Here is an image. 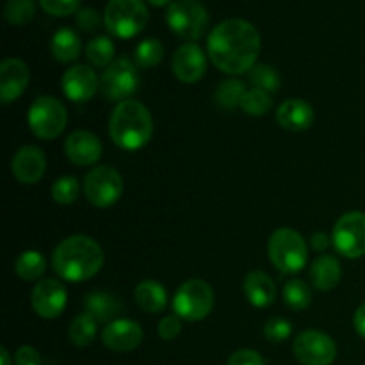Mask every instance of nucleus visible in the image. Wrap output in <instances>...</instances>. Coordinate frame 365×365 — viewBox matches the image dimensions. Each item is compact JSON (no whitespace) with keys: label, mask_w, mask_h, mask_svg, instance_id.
I'll return each instance as SVG.
<instances>
[{"label":"nucleus","mask_w":365,"mask_h":365,"mask_svg":"<svg viewBox=\"0 0 365 365\" xmlns=\"http://www.w3.org/2000/svg\"><path fill=\"white\" fill-rule=\"evenodd\" d=\"M207 50L217 70L228 75H242L255 66L260 53V34L250 21L230 18L210 31Z\"/></svg>","instance_id":"obj_1"},{"label":"nucleus","mask_w":365,"mask_h":365,"mask_svg":"<svg viewBox=\"0 0 365 365\" xmlns=\"http://www.w3.org/2000/svg\"><path fill=\"white\" fill-rule=\"evenodd\" d=\"M103 266V250L88 235L63 239L52 253V269L66 282H84L98 274Z\"/></svg>","instance_id":"obj_2"},{"label":"nucleus","mask_w":365,"mask_h":365,"mask_svg":"<svg viewBox=\"0 0 365 365\" xmlns=\"http://www.w3.org/2000/svg\"><path fill=\"white\" fill-rule=\"evenodd\" d=\"M109 135L121 150H139L153 135V118L148 107L138 100H125L114 107L109 118Z\"/></svg>","instance_id":"obj_3"},{"label":"nucleus","mask_w":365,"mask_h":365,"mask_svg":"<svg viewBox=\"0 0 365 365\" xmlns=\"http://www.w3.org/2000/svg\"><path fill=\"white\" fill-rule=\"evenodd\" d=\"M267 255L278 271L299 273L309 260V246L303 235L292 228H278L267 242Z\"/></svg>","instance_id":"obj_4"},{"label":"nucleus","mask_w":365,"mask_h":365,"mask_svg":"<svg viewBox=\"0 0 365 365\" xmlns=\"http://www.w3.org/2000/svg\"><path fill=\"white\" fill-rule=\"evenodd\" d=\"M148 24V7L143 0H109L103 11V25L113 36L128 39Z\"/></svg>","instance_id":"obj_5"},{"label":"nucleus","mask_w":365,"mask_h":365,"mask_svg":"<svg viewBox=\"0 0 365 365\" xmlns=\"http://www.w3.org/2000/svg\"><path fill=\"white\" fill-rule=\"evenodd\" d=\"M168 27L185 41H196L209 27V13L200 0H175L166 11Z\"/></svg>","instance_id":"obj_6"},{"label":"nucleus","mask_w":365,"mask_h":365,"mask_svg":"<svg viewBox=\"0 0 365 365\" xmlns=\"http://www.w3.org/2000/svg\"><path fill=\"white\" fill-rule=\"evenodd\" d=\"M29 128L32 134L45 141L59 138L68 123V113L63 102L53 96H39L32 102L27 114Z\"/></svg>","instance_id":"obj_7"},{"label":"nucleus","mask_w":365,"mask_h":365,"mask_svg":"<svg viewBox=\"0 0 365 365\" xmlns=\"http://www.w3.org/2000/svg\"><path fill=\"white\" fill-rule=\"evenodd\" d=\"M214 291L205 280L192 278L182 284L173 298V312L180 319L202 321L212 312Z\"/></svg>","instance_id":"obj_8"},{"label":"nucleus","mask_w":365,"mask_h":365,"mask_svg":"<svg viewBox=\"0 0 365 365\" xmlns=\"http://www.w3.org/2000/svg\"><path fill=\"white\" fill-rule=\"evenodd\" d=\"M139 88V71L128 57H118L106 68L100 78V91L109 102H125Z\"/></svg>","instance_id":"obj_9"},{"label":"nucleus","mask_w":365,"mask_h":365,"mask_svg":"<svg viewBox=\"0 0 365 365\" xmlns=\"http://www.w3.org/2000/svg\"><path fill=\"white\" fill-rule=\"evenodd\" d=\"M84 195L98 209L113 207L123 195V178L113 166H96L86 175Z\"/></svg>","instance_id":"obj_10"},{"label":"nucleus","mask_w":365,"mask_h":365,"mask_svg":"<svg viewBox=\"0 0 365 365\" xmlns=\"http://www.w3.org/2000/svg\"><path fill=\"white\" fill-rule=\"evenodd\" d=\"M335 250L346 259H360L365 255V214L351 210L335 223L331 232Z\"/></svg>","instance_id":"obj_11"},{"label":"nucleus","mask_w":365,"mask_h":365,"mask_svg":"<svg viewBox=\"0 0 365 365\" xmlns=\"http://www.w3.org/2000/svg\"><path fill=\"white\" fill-rule=\"evenodd\" d=\"M294 356L303 365H331L337 359V344L319 330H307L296 337Z\"/></svg>","instance_id":"obj_12"},{"label":"nucleus","mask_w":365,"mask_h":365,"mask_svg":"<svg viewBox=\"0 0 365 365\" xmlns=\"http://www.w3.org/2000/svg\"><path fill=\"white\" fill-rule=\"evenodd\" d=\"M68 292L61 282L46 278L36 284L32 289L31 303L34 312L43 319H56L66 309Z\"/></svg>","instance_id":"obj_13"},{"label":"nucleus","mask_w":365,"mask_h":365,"mask_svg":"<svg viewBox=\"0 0 365 365\" xmlns=\"http://www.w3.org/2000/svg\"><path fill=\"white\" fill-rule=\"evenodd\" d=\"M175 77L184 84H195L207 71V57L196 43H184L178 46L171 59Z\"/></svg>","instance_id":"obj_14"},{"label":"nucleus","mask_w":365,"mask_h":365,"mask_svg":"<svg viewBox=\"0 0 365 365\" xmlns=\"http://www.w3.org/2000/svg\"><path fill=\"white\" fill-rule=\"evenodd\" d=\"M11 171L20 184H38L46 171L45 153L38 146H21L11 160Z\"/></svg>","instance_id":"obj_15"},{"label":"nucleus","mask_w":365,"mask_h":365,"mask_svg":"<svg viewBox=\"0 0 365 365\" xmlns=\"http://www.w3.org/2000/svg\"><path fill=\"white\" fill-rule=\"evenodd\" d=\"M100 89L95 70L86 64H75L63 75V91L71 102H88Z\"/></svg>","instance_id":"obj_16"},{"label":"nucleus","mask_w":365,"mask_h":365,"mask_svg":"<svg viewBox=\"0 0 365 365\" xmlns=\"http://www.w3.org/2000/svg\"><path fill=\"white\" fill-rule=\"evenodd\" d=\"M31 81L29 66L21 59L9 57L0 64V100L11 103L20 98Z\"/></svg>","instance_id":"obj_17"},{"label":"nucleus","mask_w":365,"mask_h":365,"mask_svg":"<svg viewBox=\"0 0 365 365\" xmlns=\"http://www.w3.org/2000/svg\"><path fill=\"white\" fill-rule=\"evenodd\" d=\"M102 341L113 351H134L143 342V328L134 319H114L103 328Z\"/></svg>","instance_id":"obj_18"},{"label":"nucleus","mask_w":365,"mask_h":365,"mask_svg":"<svg viewBox=\"0 0 365 365\" xmlns=\"http://www.w3.org/2000/svg\"><path fill=\"white\" fill-rule=\"evenodd\" d=\"M64 153L75 166H91L102 157V143L93 132L75 130L66 138Z\"/></svg>","instance_id":"obj_19"},{"label":"nucleus","mask_w":365,"mask_h":365,"mask_svg":"<svg viewBox=\"0 0 365 365\" xmlns=\"http://www.w3.org/2000/svg\"><path fill=\"white\" fill-rule=\"evenodd\" d=\"M314 120H316V114H314V109L310 107V103H307L305 100H285L277 110L278 125L282 128H285V130H307V128L312 127Z\"/></svg>","instance_id":"obj_20"},{"label":"nucleus","mask_w":365,"mask_h":365,"mask_svg":"<svg viewBox=\"0 0 365 365\" xmlns=\"http://www.w3.org/2000/svg\"><path fill=\"white\" fill-rule=\"evenodd\" d=\"M242 289L248 302L257 309H266L273 305L277 299V287H274L273 278L262 271H252L246 274Z\"/></svg>","instance_id":"obj_21"},{"label":"nucleus","mask_w":365,"mask_h":365,"mask_svg":"<svg viewBox=\"0 0 365 365\" xmlns=\"http://www.w3.org/2000/svg\"><path fill=\"white\" fill-rule=\"evenodd\" d=\"M342 278L341 264L335 257L321 255L310 266V282L319 291H331Z\"/></svg>","instance_id":"obj_22"},{"label":"nucleus","mask_w":365,"mask_h":365,"mask_svg":"<svg viewBox=\"0 0 365 365\" xmlns=\"http://www.w3.org/2000/svg\"><path fill=\"white\" fill-rule=\"evenodd\" d=\"M50 52L53 59L59 63H73L81 57L82 41L81 36L70 27H61L53 32L52 41H50Z\"/></svg>","instance_id":"obj_23"},{"label":"nucleus","mask_w":365,"mask_h":365,"mask_svg":"<svg viewBox=\"0 0 365 365\" xmlns=\"http://www.w3.org/2000/svg\"><path fill=\"white\" fill-rule=\"evenodd\" d=\"M84 307L86 312L91 314L96 321H102L107 324L113 323L123 310V305L116 296L103 291H95L88 294V298L84 299Z\"/></svg>","instance_id":"obj_24"},{"label":"nucleus","mask_w":365,"mask_h":365,"mask_svg":"<svg viewBox=\"0 0 365 365\" xmlns=\"http://www.w3.org/2000/svg\"><path fill=\"white\" fill-rule=\"evenodd\" d=\"M138 305L148 314H160L168 307V292L159 282L143 280L134 291Z\"/></svg>","instance_id":"obj_25"},{"label":"nucleus","mask_w":365,"mask_h":365,"mask_svg":"<svg viewBox=\"0 0 365 365\" xmlns=\"http://www.w3.org/2000/svg\"><path fill=\"white\" fill-rule=\"evenodd\" d=\"M45 257L39 252H34V250L21 252L20 255L16 257V260H14V273H16L21 280H39V278L43 277V273H45Z\"/></svg>","instance_id":"obj_26"},{"label":"nucleus","mask_w":365,"mask_h":365,"mask_svg":"<svg viewBox=\"0 0 365 365\" xmlns=\"http://www.w3.org/2000/svg\"><path fill=\"white\" fill-rule=\"evenodd\" d=\"M246 86L242 84L237 78H228V81H223L216 88V93H214V100H216L217 106L225 110H234L237 107H241L242 98L246 95Z\"/></svg>","instance_id":"obj_27"},{"label":"nucleus","mask_w":365,"mask_h":365,"mask_svg":"<svg viewBox=\"0 0 365 365\" xmlns=\"http://www.w3.org/2000/svg\"><path fill=\"white\" fill-rule=\"evenodd\" d=\"M68 335H70L71 344H75L77 348H86V346L91 344L96 337V319L88 312L78 314V316L71 321Z\"/></svg>","instance_id":"obj_28"},{"label":"nucleus","mask_w":365,"mask_h":365,"mask_svg":"<svg viewBox=\"0 0 365 365\" xmlns=\"http://www.w3.org/2000/svg\"><path fill=\"white\" fill-rule=\"evenodd\" d=\"M86 57L95 68H106L114 61V43L109 36H96L86 45Z\"/></svg>","instance_id":"obj_29"},{"label":"nucleus","mask_w":365,"mask_h":365,"mask_svg":"<svg viewBox=\"0 0 365 365\" xmlns=\"http://www.w3.org/2000/svg\"><path fill=\"white\" fill-rule=\"evenodd\" d=\"M163 59H164V46L163 43L155 38L143 39L134 50L135 66L143 68V70H150V68L157 66Z\"/></svg>","instance_id":"obj_30"},{"label":"nucleus","mask_w":365,"mask_h":365,"mask_svg":"<svg viewBox=\"0 0 365 365\" xmlns=\"http://www.w3.org/2000/svg\"><path fill=\"white\" fill-rule=\"evenodd\" d=\"M36 16L34 0H7L4 6V18L11 25H27Z\"/></svg>","instance_id":"obj_31"},{"label":"nucleus","mask_w":365,"mask_h":365,"mask_svg":"<svg viewBox=\"0 0 365 365\" xmlns=\"http://www.w3.org/2000/svg\"><path fill=\"white\" fill-rule=\"evenodd\" d=\"M284 303L292 310H305L312 303V291L303 280H291L284 285Z\"/></svg>","instance_id":"obj_32"},{"label":"nucleus","mask_w":365,"mask_h":365,"mask_svg":"<svg viewBox=\"0 0 365 365\" xmlns=\"http://www.w3.org/2000/svg\"><path fill=\"white\" fill-rule=\"evenodd\" d=\"M250 73V82L253 84V88L262 89L266 93H277L280 89V75L269 64H255Z\"/></svg>","instance_id":"obj_33"},{"label":"nucleus","mask_w":365,"mask_h":365,"mask_svg":"<svg viewBox=\"0 0 365 365\" xmlns=\"http://www.w3.org/2000/svg\"><path fill=\"white\" fill-rule=\"evenodd\" d=\"M241 107L246 114H250V116H264V114L269 113L271 107H273V98H271L269 93L253 88L246 91Z\"/></svg>","instance_id":"obj_34"},{"label":"nucleus","mask_w":365,"mask_h":365,"mask_svg":"<svg viewBox=\"0 0 365 365\" xmlns=\"http://www.w3.org/2000/svg\"><path fill=\"white\" fill-rule=\"evenodd\" d=\"M81 185L75 177H61L52 185V200L61 205H71L78 198Z\"/></svg>","instance_id":"obj_35"},{"label":"nucleus","mask_w":365,"mask_h":365,"mask_svg":"<svg viewBox=\"0 0 365 365\" xmlns=\"http://www.w3.org/2000/svg\"><path fill=\"white\" fill-rule=\"evenodd\" d=\"M292 334V324L291 321L284 319V317H273L266 323L264 327V335L269 342H284L291 337Z\"/></svg>","instance_id":"obj_36"},{"label":"nucleus","mask_w":365,"mask_h":365,"mask_svg":"<svg viewBox=\"0 0 365 365\" xmlns=\"http://www.w3.org/2000/svg\"><path fill=\"white\" fill-rule=\"evenodd\" d=\"M38 2L45 13L59 18L77 13L78 6H81V0H38Z\"/></svg>","instance_id":"obj_37"},{"label":"nucleus","mask_w":365,"mask_h":365,"mask_svg":"<svg viewBox=\"0 0 365 365\" xmlns=\"http://www.w3.org/2000/svg\"><path fill=\"white\" fill-rule=\"evenodd\" d=\"M77 25L81 27V31L84 32H96L102 25L103 18L100 16V13L93 7H82L77 11Z\"/></svg>","instance_id":"obj_38"},{"label":"nucleus","mask_w":365,"mask_h":365,"mask_svg":"<svg viewBox=\"0 0 365 365\" xmlns=\"http://www.w3.org/2000/svg\"><path fill=\"white\" fill-rule=\"evenodd\" d=\"M182 331V321L178 316H166L159 323V335L164 341H175Z\"/></svg>","instance_id":"obj_39"},{"label":"nucleus","mask_w":365,"mask_h":365,"mask_svg":"<svg viewBox=\"0 0 365 365\" xmlns=\"http://www.w3.org/2000/svg\"><path fill=\"white\" fill-rule=\"evenodd\" d=\"M227 365H266L262 355L255 349H239L234 355H230Z\"/></svg>","instance_id":"obj_40"},{"label":"nucleus","mask_w":365,"mask_h":365,"mask_svg":"<svg viewBox=\"0 0 365 365\" xmlns=\"http://www.w3.org/2000/svg\"><path fill=\"white\" fill-rule=\"evenodd\" d=\"M16 365H41V355L31 346H21L14 355Z\"/></svg>","instance_id":"obj_41"},{"label":"nucleus","mask_w":365,"mask_h":365,"mask_svg":"<svg viewBox=\"0 0 365 365\" xmlns=\"http://www.w3.org/2000/svg\"><path fill=\"white\" fill-rule=\"evenodd\" d=\"M330 241L331 239L328 237L327 234H323V232H316V234H312V237H310V246H312L316 252H324V250L330 246Z\"/></svg>","instance_id":"obj_42"},{"label":"nucleus","mask_w":365,"mask_h":365,"mask_svg":"<svg viewBox=\"0 0 365 365\" xmlns=\"http://www.w3.org/2000/svg\"><path fill=\"white\" fill-rule=\"evenodd\" d=\"M353 324H355V330L359 331L360 337L365 339V303L356 309L355 317H353Z\"/></svg>","instance_id":"obj_43"},{"label":"nucleus","mask_w":365,"mask_h":365,"mask_svg":"<svg viewBox=\"0 0 365 365\" xmlns=\"http://www.w3.org/2000/svg\"><path fill=\"white\" fill-rule=\"evenodd\" d=\"M0 360H2V365H13V362H11V355L7 353L6 348H0Z\"/></svg>","instance_id":"obj_44"},{"label":"nucleus","mask_w":365,"mask_h":365,"mask_svg":"<svg viewBox=\"0 0 365 365\" xmlns=\"http://www.w3.org/2000/svg\"><path fill=\"white\" fill-rule=\"evenodd\" d=\"M146 2L152 4V6H155V7H163V6H168L171 0H146Z\"/></svg>","instance_id":"obj_45"}]
</instances>
